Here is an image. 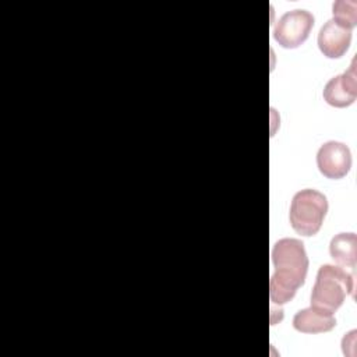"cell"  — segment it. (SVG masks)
Instances as JSON below:
<instances>
[{"instance_id":"1","label":"cell","mask_w":357,"mask_h":357,"mask_svg":"<svg viewBox=\"0 0 357 357\" xmlns=\"http://www.w3.org/2000/svg\"><path fill=\"white\" fill-rule=\"evenodd\" d=\"M271 257L275 272L269 279V297L273 304L282 305L290 301L304 284L308 257L303 241L287 237L275 243Z\"/></svg>"},{"instance_id":"2","label":"cell","mask_w":357,"mask_h":357,"mask_svg":"<svg viewBox=\"0 0 357 357\" xmlns=\"http://www.w3.org/2000/svg\"><path fill=\"white\" fill-rule=\"evenodd\" d=\"M354 273L339 265H321L311 291V305L335 312L353 294Z\"/></svg>"},{"instance_id":"3","label":"cell","mask_w":357,"mask_h":357,"mask_svg":"<svg viewBox=\"0 0 357 357\" xmlns=\"http://www.w3.org/2000/svg\"><path fill=\"white\" fill-rule=\"evenodd\" d=\"M326 212V197L314 188H305L293 195L289 220L296 233L310 237L319 231Z\"/></svg>"},{"instance_id":"4","label":"cell","mask_w":357,"mask_h":357,"mask_svg":"<svg viewBox=\"0 0 357 357\" xmlns=\"http://www.w3.org/2000/svg\"><path fill=\"white\" fill-rule=\"evenodd\" d=\"M314 26V15L307 10H291L284 13L273 28L275 40L286 49L303 45Z\"/></svg>"},{"instance_id":"5","label":"cell","mask_w":357,"mask_h":357,"mask_svg":"<svg viewBox=\"0 0 357 357\" xmlns=\"http://www.w3.org/2000/svg\"><path fill=\"white\" fill-rule=\"evenodd\" d=\"M317 166L321 174L337 180L344 177L351 167V152L339 141H328L317 152Z\"/></svg>"},{"instance_id":"6","label":"cell","mask_w":357,"mask_h":357,"mask_svg":"<svg viewBox=\"0 0 357 357\" xmlns=\"http://www.w3.org/2000/svg\"><path fill=\"white\" fill-rule=\"evenodd\" d=\"M324 100L333 107H347L357 96L356 59L351 60L350 68L343 74L331 78L322 91Z\"/></svg>"},{"instance_id":"7","label":"cell","mask_w":357,"mask_h":357,"mask_svg":"<svg viewBox=\"0 0 357 357\" xmlns=\"http://www.w3.org/2000/svg\"><path fill=\"white\" fill-rule=\"evenodd\" d=\"M351 31L353 29L339 24L333 18L326 21L325 25L319 29L317 39L321 53L328 59L342 57L350 46Z\"/></svg>"},{"instance_id":"8","label":"cell","mask_w":357,"mask_h":357,"mask_svg":"<svg viewBox=\"0 0 357 357\" xmlns=\"http://www.w3.org/2000/svg\"><path fill=\"white\" fill-rule=\"evenodd\" d=\"M336 319L332 312L318 307L300 310L293 317V328L301 333H324L335 328Z\"/></svg>"},{"instance_id":"9","label":"cell","mask_w":357,"mask_h":357,"mask_svg":"<svg viewBox=\"0 0 357 357\" xmlns=\"http://www.w3.org/2000/svg\"><path fill=\"white\" fill-rule=\"evenodd\" d=\"M332 259L342 268H350L354 272L357 262V236L354 233H339L329 244Z\"/></svg>"},{"instance_id":"10","label":"cell","mask_w":357,"mask_h":357,"mask_svg":"<svg viewBox=\"0 0 357 357\" xmlns=\"http://www.w3.org/2000/svg\"><path fill=\"white\" fill-rule=\"evenodd\" d=\"M333 20L344 26L353 29L357 24V11H356V1H335L332 6Z\"/></svg>"}]
</instances>
